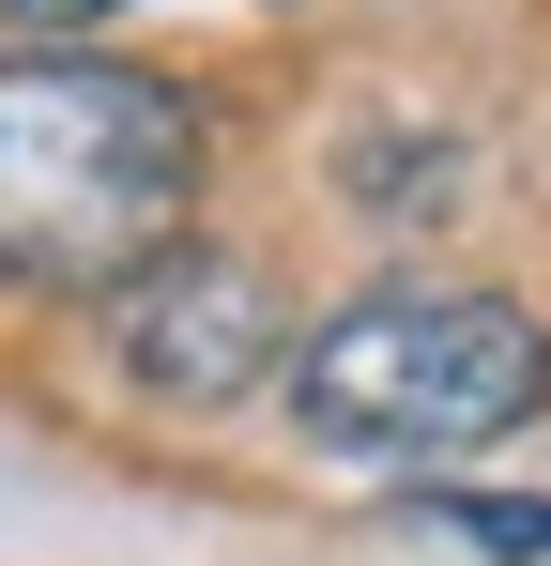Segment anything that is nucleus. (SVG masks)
Returning a JSON list of instances; mask_svg holds the SVG:
<instances>
[{"label":"nucleus","instance_id":"7ed1b4c3","mask_svg":"<svg viewBox=\"0 0 551 566\" xmlns=\"http://www.w3.org/2000/svg\"><path fill=\"white\" fill-rule=\"evenodd\" d=\"M92 306H107V368L138 382V398H169V413H230V398H261L291 368L276 276L246 245H199V230H169L138 276H107Z\"/></svg>","mask_w":551,"mask_h":566},{"label":"nucleus","instance_id":"39448f33","mask_svg":"<svg viewBox=\"0 0 551 566\" xmlns=\"http://www.w3.org/2000/svg\"><path fill=\"white\" fill-rule=\"evenodd\" d=\"M123 0H0V31H107Z\"/></svg>","mask_w":551,"mask_h":566},{"label":"nucleus","instance_id":"f03ea898","mask_svg":"<svg viewBox=\"0 0 551 566\" xmlns=\"http://www.w3.org/2000/svg\"><path fill=\"white\" fill-rule=\"evenodd\" d=\"M291 429L337 460H475L551 413V322L459 276H383L291 337Z\"/></svg>","mask_w":551,"mask_h":566},{"label":"nucleus","instance_id":"f257e3e1","mask_svg":"<svg viewBox=\"0 0 551 566\" xmlns=\"http://www.w3.org/2000/svg\"><path fill=\"white\" fill-rule=\"evenodd\" d=\"M199 107L154 62H107L92 31L0 46V276L15 291H107L169 230H199Z\"/></svg>","mask_w":551,"mask_h":566},{"label":"nucleus","instance_id":"20e7f679","mask_svg":"<svg viewBox=\"0 0 551 566\" xmlns=\"http://www.w3.org/2000/svg\"><path fill=\"white\" fill-rule=\"evenodd\" d=\"M429 521H445L459 552H506V566H551V505H521V490H429Z\"/></svg>","mask_w":551,"mask_h":566}]
</instances>
